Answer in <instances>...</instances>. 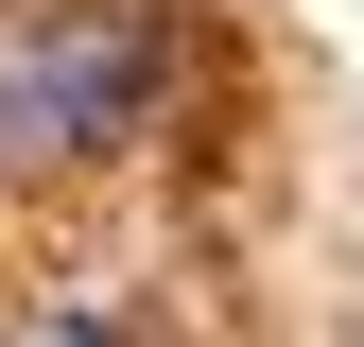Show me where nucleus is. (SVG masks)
I'll return each instance as SVG.
<instances>
[{
  "instance_id": "f03ea898",
  "label": "nucleus",
  "mask_w": 364,
  "mask_h": 347,
  "mask_svg": "<svg viewBox=\"0 0 364 347\" xmlns=\"http://www.w3.org/2000/svg\"><path fill=\"white\" fill-rule=\"evenodd\" d=\"M53 347H122V330H87V313H70V330H53Z\"/></svg>"
},
{
  "instance_id": "f257e3e1",
  "label": "nucleus",
  "mask_w": 364,
  "mask_h": 347,
  "mask_svg": "<svg viewBox=\"0 0 364 347\" xmlns=\"http://www.w3.org/2000/svg\"><path fill=\"white\" fill-rule=\"evenodd\" d=\"M122 105H139V35L122 18H87V35H53V53L18 70V139H122Z\"/></svg>"
}]
</instances>
